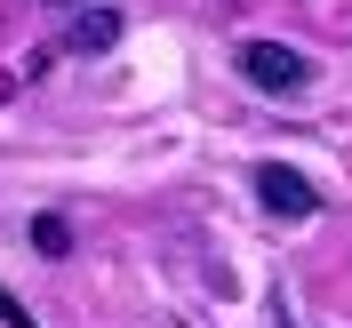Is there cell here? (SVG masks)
Masks as SVG:
<instances>
[{
	"mask_svg": "<svg viewBox=\"0 0 352 328\" xmlns=\"http://www.w3.org/2000/svg\"><path fill=\"white\" fill-rule=\"evenodd\" d=\"M56 8H72V0H56Z\"/></svg>",
	"mask_w": 352,
	"mask_h": 328,
	"instance_id": "obj_6",
	"label": "cell"
},
{
	"mask_svg": "<svg viewBox=\"0 0 352 328\" xmlns=\"http://www.w3.org/2000/svg\"><path fill=\"white\" fill-rule=\"evenodd\" d=\"M0 320H8V328H41V320H32V312L16 305V296H8V288H0Z\"/></svg>",
	"mask_w": 352,
	"mask_h": 328,
	"instance_id": "obj_5",
	"label": "cell"
},
{
	"mask_svg": "<svg viewBox=\"0 0 352 328\" xmlns=\"http://www.w3.org/2000/svg\"><path fill=\"white\" fill-rule=\"evenodd\" d=\"M241 72H248L256 88H272V96H296V88L312 80V65L296 56V48H280V41H248V48H241Z\"/></svg>",
	"mask_w": 352,
	"mask_h": 328,
	"instance_id": "obj_1",
	"label": "cell"
},
{
	"mask_svg": "<svg viewBox=\"0 0 352 328\" xmlns=\"http://www.w3.org/2000/svg\"><path fill=\"white\" fill-rule=\"evenodd\" d=\"M65 41H72V48H80V56H104V48H112V41H120V17H112V8H88V17H80V24H72Z\"/></svg>",
	"mask_w": 352,
	"mask_h": 328,
	"instance_id": "obj_3",
	"label": "cell"
},
{
	"mask_svg": "<svg viewBox=\"0 0 352 328\" xmlns=\"http://www.w3.org/2000/svg\"><path fill=\"white\" fill-rule=\"evenodd\" d=\"M256 193L272 217H312L320 208V193H312V176H296L288 160H256Z\"/></svg>",
	"mask_w": 352,
	"mask_h": 328,
	"instance_id": "obj_2",
	"label": "cell"
},
{
	"mask_svg": "<svg viewBox=\"0 0 352 328\" xmlns=\"http://www.w3.org/2000/svg\"><path fill=\"white\" fill-rule=\"evenodd\" d=\"M32 248H41V256H65V248H72L65 217H32Z\"/></svg>",
	"mask_w": 352,
	"mask_h": 328,
	"instance_id": "obj_4",
	"label": "cell"
}]
</instances>
